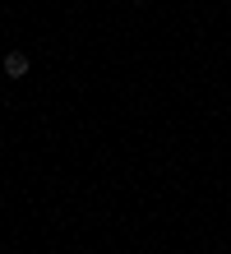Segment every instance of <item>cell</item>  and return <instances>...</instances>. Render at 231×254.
<instances>
[{
    "mask_svg": "<svg viewBox=\"0 0 231 254\" xmlns=\"http://www.w3.org/2000/svg\"><path fill=\"white\" fill-rule=\"evenodd\" d=\"M5 74H9V79H23V74H28V56L23 51H9L5 56Z\"/></svg>",
    "mask_w": 231,
    "mask_h": 254,
    "instance_id": "6da1fadb",
    "label": "cell"
}]
</instances>
